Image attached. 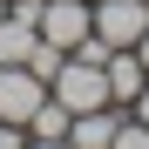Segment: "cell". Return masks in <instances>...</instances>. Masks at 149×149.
<instances>
[{
    "label": "cell",
    "mask_w": 149,
    "mask_h": 149,
    "mask_svg": "<svg viewBox=\"0 0 149 149\" xmlns=\"http://www.w3.org/2000/svg\"><path fill=\"white\" fill-rule=\"evenodd\" d=\"M47 95H54V102H68V115L109 109V74H102V61H88V54H68V61L54 68V81H47Z\"/></svg>",
    "instance_id": "cell-1"
},
{
    "label": "cell",
    "mask_w": 149,
    "mask_h": 149,
    "mask_svg": "<svg viewBox=\"0 0 149 149\" xmlns=\"http://www.w3.org/2000/svg\"><path fill=\"white\" fill-rule=\"evenodd\" d=\"M34 34L74 54V47L95 34V14H88V0H41V20H34Z\"/></svg>",
    "instance_id": "cell-2"
},
{
    "label": "cell",
    "mask_w": 149,
    "mask_h": 149,
    "mask_svg": "<svg viewBox=\"0 0 149 149\" xmlns=\"http://www.w3.org/2000/svg\"><path fill=\"white\" fill-rule=\"evenodd\" d=\"M88 14H95V41L109 47H136L149 27V0H88Z\"/></svg>",
    "instance_id": "cell-3"
},
{
    "label": "cell",
    "mask_w": 149,
    "mask_h": 149,
    "mask_svg": "<svg viewBox=\"0 0 149 149\" xmlns=\"http://www.w3.org/2000/svg\"><path fill=\"white\" fill-rule=\"evenodd\" d=\"M41 95H47L41 74H27L20 61H0V122H20L27 129V115L41 109Z\"/></svg>",
    "instance_id": "cell-4"
},
{
    "label": "cell",
    "mask_w": 149,
    "mask_h": 149,
    "mask_svg": "<svg viewBox=\"0 0 149 149\" xmlns=\"http://www.w3.org/2000/svg\"><path fill=\"white\" fill-rule=\"evenodd\" d=\"M102 74H109V102H115V109H129L136 95H142V81H149V74H142V54H136V47H109Z\"/></svg>",
    "instance_id": "cell-5"
},
{
    "label": "cell",
    "mask_w": 149,
    "mask_h": 149,
    "mask_svg": "<svg viewBox=\"0 0 149 149\" xmlns=\"http://www.w3.org/2000/svg\"><path fill=\"white\" fill-rule=\"evenodd\" d=\"M115 122H122L115 102H109V109H88V115L68 122V142H74V149H109V142H115Z\"/></svg>",
    "instance_id": "cell-6"
},
{
    "label": "cell",
    "mask_w": 149,
    "mask_h": 149,
    "mask_svg": "<svg viewBox=\"0 0 149 149\" xmlns=\"http://www.w3.org/2000/svg\"><path fill=\"white\" fill-rule=\"evenodd\" d=\"M68 122H74V115H68V102L41 95V109L27 115V142H61V136H68Z\"/></svg>",
    "instance_id": "cell-7"
},
{
    "label": "cell",
    "mask_w": 149,
    "mask_h": 149,
    "mask_svg": "<svg viewBox=\"0 0 149 149\" xmlns=\"http://www.w3.org/2000/svg\"><path fill=\"white\" fill-rule=\"evenodd\" d=\"M68 61V47H54V41H41L34 34V47H27V61H20V68H27V74H41V81H54V68Z\"/></svg>",
    "instance_id": "cell-8"
},
{
    "label": "cell",
    "mask_w": 149,
    "mask_h": 149,
    "mask_svg": "<svg viewBox=\"0 0 149 149\" xmlns=\"http://www.w3.org/2000/svg\"><path fill=\"white\" fill-rule=\"evenodd\" d=\"M109 149H149V122H136L129 109H122V122H115V142Z\"/></svg>",
    "instance_id": "cell-9"
},
{
    "label": "cell",
    "mask_w": 149,
    "mask_h": 149,
    "mask_svg": "<svg viewBox=\"0 0 149 149\" xmlns=\"http://www.w3.org/2000/svg\"><path fill=\"white\" fill-rule=\"evenodd\" d=\"M0 149H27V129L20 122H0Z\"/></svg>",
    "instance_id": "cell-10"
},
{
    "label": "cell",
    "mask_w": 149,
    "mask_h": 149,
    "mask_svg": "<svg viewBox=\"0 0 149 149\" xmlns=\"http://www.w3.org/2000/svg\"><path fill=\"white\" fill-rule=\"evenodd\" d=\"M129 115H136V122H149V81H142V95L129 102Z\"/></svg>",
    "instance_id": "cell-11"
},
{
    "label": "cell",
    "mask_w": 149,
    "mask_h": 149,
    "mask_svg": "<svg viewBox=\"0 0 149 149\" xmlns=\"http://www.w3.org/2000/svg\"><path fill=\"white\" fill-rule=\"evenodd\" d=\"M136 54H142V74H149V27H142V41H136Z\"/></svg>",
    "instance_id": "cell-12"
},
{
    "label": "cell",
    "mask_w": 149,
    "mask_h": 149,
    "mask_svg": "<svg viewBox=\"0 0 149 149\" xmlns=\"http://www.w3.org/2000/svg\"><path fill=\"white\" fill-rule=\"evenodd\" d=\"M27 149H74V142H68V136H61V142H27Z\"/></svg>",
    "instance_id": "cell-13"
}]
</instances>
